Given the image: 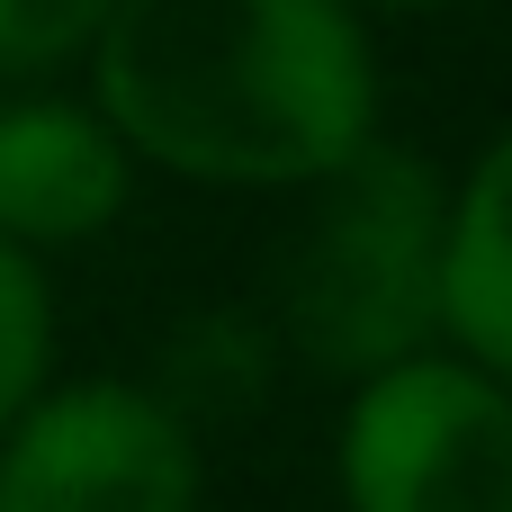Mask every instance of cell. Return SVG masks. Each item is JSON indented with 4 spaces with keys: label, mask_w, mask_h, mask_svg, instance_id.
Instances as JSON below:
<instances>
[{
    "label": "cell",
    "mask_w": 512,
    "mask_h": 512,
    "mask_svg": "<svg viewBox=\"0 0 512 512\" xmlns=\"http://www.w3.org/2000/svg\"><path fill=\"white\" fill-rule=\"evenodd\" d=\"M81 63L135 171L198 189H315L378 135L360 0H117Z\"/></svg>",
    "instance_id": "1"
},
{
    "label": "cell",
    "mask_w": 512,
    "mask_h": 512,
    "mask_svg": "<svg viewBox=\"0 0 512 512\" xmlns=\"http://www.w3.org/2000/svg\"><path fill=\"white\" fill-rule=\"evenodd\" d=\"M441 216L450 180L369 135L342 171L306 189V225L279 252V342L315 378H378L441 342Z\"/></svg>",
    "instance_id": "2"
},
{
    "label": "cell",
    "mask_w": 512,
    "mask_h": 512,
    "mask_svg": "<svg viewBox=\"0 0 512 512\" xmlns=\"http://www.w3.org/2000/svg\"><path fill=\"white\" fill-rule=\"evenodd\" d=\"M333 477L342 512H512V387L450 342L360 378Z\"/></svg>",
    "instance_id": "3"
},
{
    "label": "cell",
    "mask_w": 512,
    "mask_h": 512,
    "mask_svg": "<svg viewBox=\"0 0 512 512\" xmlns=\"http://www.w3.org/2000/svg\"><path fill=\"white\" fill-rule=\"evenodd\" d=\"M198 423L135 378H54L0 432V512H198Z\"/></svg>",
    "instance_id": "4"
},
{
    "label": "cell",
    "mask_w": 512,
    "mask_h": 512,
    "mask_svg": "<svg viewBox=\"0 0 512 512\" xmlns=\"http://www.w3.org/2000/svg\"><path fill=\"white\" fill-rule=\"evenodd\" d=\"M135 198V153L99 99H0V234L27 252L99 243Z\"/></svg>",
    "instance_id": "5"
},
{
    "label": "cell",
    "mask_w": 512,
    "mask_h": 512,
    "mask_svg": "<svg viewBox=\"0 0 512 512\" xmlns=\"http://www.w3.org/2000/svg\"><path fill=\"white\" fill-rule=\"evenodd\" d=\"M441 342L512 387V126L450 180L441 216Z\"/></svg>",
    "instance_id": "6"
},
{
    "label": "cell",
    "mask_w": 512,
    "mask_h": 512,
    "mask_svg": "<svg viewBox=\"0 0 512 512\" xmlns=\"http://www.w3.org/2000/svg\"><path fill=\"white\" fill-rule=\"evenodd\" d=\"M54 279H45V252L9 243L0 234V432L54 387Z\"/></svg>",
    "instance_id": "7"
},
{
    "label": "cell",
    "mask_w": 512,
    "mask_h": 512,
    "mask_svg": "<svg viewBox=\"0 0 512 512\" xmlns=\"http://www.w3.org/2000/svg\"><path fill=\"white\" fill-rule=\"evenodd\" d=\"M108 9L117 0H0V81L63 72L72 54H90Z\"/></svg>",
    "instance_id": "8"
},
{
    "label": "cell",
    "mask_w": 512,
    "mask_h": 512,
    "mask_svg": "<svg viewBox=\"0 0 512 512\" xmlns=\"http://www.w3.org/2000/svg\"><path fill=\"white\" fill-rule=\"evenodd\" d=\"M360 9H396V18H423V9H459V0H360Z\"/></svg>",
    "instance_id": "9"
}]
</instances>
